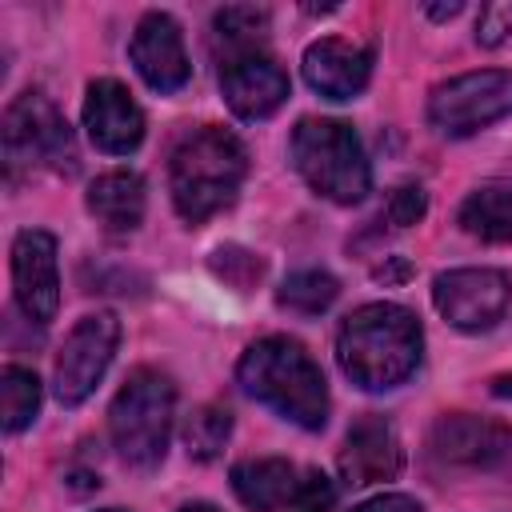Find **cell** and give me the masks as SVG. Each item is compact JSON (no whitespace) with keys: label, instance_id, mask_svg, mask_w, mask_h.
Instances as JSON below:
<instances>
[{"label":"cell","instance_id":"17","mask_svg":"<svg viewBox=\"0 0 512 512\" xmlns=\"http://www.w3.org/2000/svg\"><path fill=\"white\" fill-rule=\"evenodd\" d=\"M148 208V192H144V176L132 168H112L100 172L88 184V212L96 216V224H104L108 232H132L144 220Z\"/></svg>","mask_w":512,"mask_h":512},{"label":"cell","instance_id":"19","mask_svg":"<svg viewBox=\"0 0 512 512\" xmlns=\"http://www.w3.org/2000/svg\"><path fill=\"white\" fill-rule=\"evenodd\" d=\"M460 228L488 244H512V184H480L460 204Z\"/></svg>","mask_w":512,"mask_h":512},{"label":"cell","instance_id":"2","mask_svg":"<svg viewBox=\"0 0 512 512\" xmlns=\"http://www.w3.org/2000/svg\"><path fill=\"white\" fill-rule=\"evenodd\" d=\"M236 380H240V388L252 400H260L276 416L292 420L296 428L316 432L328 420V384H324V372L304 352L300 340L264 336V340L248 344V352L236 364Z\"/></svg>","mask_w":512,"mask_h":512},{"label":"cell","instance_id":"10","mask_svg":"<svg viewBox=\"0 0 512 512\" xmlns=\"http://www.w3.org/2000/svg\"><path fill=\"white\" fill-rule=\"evenodd\" d=\"M12 288L16 304L32 324H48L60 308V272H56V236L44 228H24L12 240Z\"/></svg>","mask_w":512,"mask_h":512},{"label":"cell","instance_id":"11","mask_svg":"<svg viewBox=\"0 0 512 512\" xmlns=\"http://www.w3.org/2000/svg\"><path fill=\"white\" fill-rule=\"evenodd\" d=\"M128 56H132L140 80H144L152 92H176V88H184L188 76H192L180 24H176L168 12H148V16L136 24L132 44H128Z\"/></svg>","mask_w":512,"mask_h":512},{"label":"cell","instance_id":"21","mask_svg":"<svg viewBox=\"0 0 512 512\" xmlns=\"http://www.w3.org/2000/svg\"><path fill=\"white\" fill-rule=\"evenodd\" d=\"M40 412V380L32 368L8 364L0 372V424L4 432H24Z\"/></svg>","mask_w":512,"mask_h":512},{"label":"cell","instance_id":"4","mask_svg":"<svg viewBox=\"0 0 512 512\" xmlns=\"http://www.w3.org/2000/svg\"><path fill=\"white\" fill-rule=\"evenodd\" d=\"M172 416H176L172 380L156 368H136L108 408V432L116 456L136 472H152L168 452Z\"/></svg>","mask_w":512,"mask_h":512},{"label":"cell","instance_id":"3","mask_svg":"<svg viewBox=\"0 0 512 512\" xmlns=\"http://www.w3.org/2000/svg\"><path fill=\"white\" fill-rule=\"evenodd\" d=\"M248 176V152L240 136L216 124L184 132L168 156V192L188 224H200L228 208Z\"/></svg>","mask_w":512,"mask_h":512},{"label":"cell","instance_id":"9","mask_svg":"<svg viewBox=\"0 0 512 512\" xmlns=\"http://www.w3.org/2000/svg\"><path fill=\"white\" fill-rule=\"evenodd\" d=\"M508 276L500 268H452L432 280L440 316L460 332H488L508 308Z\"/></svg>","mask_w":512,"mask_h":512},{"label":"cell","instance_id":"13","mask_svg":"<svg viewBox=\"0 0 512 512\" xmlns=\"http://www.w3.org/2000/svg\"><path fill=\"white\" fill-rule=\"evenodd\" d=\"M84 128L88 140L108 156H128L144 140V112L120 80H92L84 96Z\"/></svg>","mask_w":512,"mask_h":512},{"label":"cell","instance_id":"7","mask_svg":"<svg viewBox=\"0 0 512 512\" xmlns=\"http://www.w3.org/2000/svg\"><path fill=\"white\" fill-rule=\"evenodd\" d=\"M504 116H512V72L504 68L452 76L428 96V120L444 136H472Z\"/></svg>","mask_w":512,"mask_h":512},{"label":"cell","instance_id":"12","mask_svg":"<svg viewBox=\"0 0 512 512\" xmlns=\"http://www.w3.org/2000/svg\"><path fill=\"white\" fill-rule=\"evenodd\" d=\"M220 92L240 120H268L288 100V76L272 56L244 52L220 64Z\"/></svg>","mask_w":512,"mask_h":512},{"label":"cell","instance_id":"1","mask_svg":"<svg viewBox=\"0 0 512 512\" xmlns=\"http://www.w3.org/2000/svg\"><path fill=\"white\" fill-rule=\"evenodd\" d=\"M424 352L420 320L400 304H364L336 332V360L344 376L364 392H388L404 384Z\"/></svg>","mask_w":512,"mask_h":512},{"label":"cell","instance_id":"29","mask_svg":"<svg viewBox=\"0 0 512 512\" xmlns=\"http://www.w3.org/2000/svg\"><path fill=\"white\" fill-rule=\"evenodd\" d=\"M456 12H464L460 0H452V4H428V16H436V20H448V16H456Z\"/></svg>","mask_w":512,"mask_h":512},{"label":"cell","instance_id":"26","mask_svg":"<svg viewBox=\"0 0 512 512\" xmlns=\"http://www.w3.org/2000/svg\"><path fill=\"white\" fill-rule=\"evenodd\" d=\"M508 36H512V4H508V0L484 4L480 16H476V44H484V48H500Z\"/></svg>","mask_w":512,"mask_h":512},{"label":"cell","instance_id":"8","mask_svg":"<svg viewBox=\"0 0 512 512\" xmlns=\"http://www.w3.org/2000/svg\"><path fill=\"white\" fill-rule=\"evenodd\" d=\"M116 344H120V320L112 312H88L76 320V328L64 336V344L56 352V368H52V388L64 408H76L96 392V384L104 380V372L116 356Z\"/></svg>","mask_w":512,"mask_h":512},{"label":"cell","instance_id":"5","mask_svg":"<svg viewBox=\"0 0 512 512\" xmlns=\"http://www.w3.org/2000/svg\"><path fill=\"white\" fill-rule=\"evenodd\" d=\"M292 164L312 192L336 204H356L372 188L364 144L344 120H316V116L300 120L292 132Z\"/></svg>","mask_w":512,"mask_h":512},{"label":"cell","instance_id":"22","mask_svg":"<svg viewBox=\"0 0 512 512\" xmlns=\"http://www.w3.org/2000/svg\"><path fill=\"white\" fill-rule=\"evenodd\" d=\"M212 28H216V40H224V52H228L224 60H232L244 52H260V40L268 32V12L252 4H232L216 12Z\"/></svg>","mask_w":512,"mask_h":512},{"label":"cell","instance_id":"32","mask_svg":"<svg viewBox=\"0 0 512 512\" xmlns=\"http://www.w3.org/2000/svg\"><path fill=\"white\" fill-rule=\"evenodd\" d=\"M104 512H120V508H104Z\"/></svg>","mask_w":512,"mask_h":512},{"label":"cell","instance_id":"27","mask_svg":"<svg viewBox=\"0 0 512 512\" xmlns=\"http://www.w3.org/2000/svg\"><path fill=\"white\" fill-rule=\"evenodd\" d=\"M424 208H428V200H424V188H416V184H404V188H396L392 196H388V224L392 228H408V224H416L420 216H424Z\"/></svg>","mask_w":512,"mask_h":512},{"label":"cell","instance_id":"14","mask_svg":"<svg viewBox=\"0 0 512 512\" xmlns=\"http://www.w3.org/2000/svg\"><path fill=\"white\" fill-rule=\"evenodd\" d=\"M304 80L324 100H352L372 80V48L340 36H324L304 52Z\"/></svg>","mask_w":512,"mask_h":512},{"label":"cell","instance_id":"16","mask_svg":"<svg viewBox=\"0 0 512 512\" xmlns=\"http://www.w3.org/2000/svg\"><path fill=\"white\" fill-rule=\"evenodd\" d=\"M404 448L396 440V428L384 416H360L340 448V476L348 484H380L400 476Z\"/></svg>","mask_w":512,"mask_h":512},{"label":"cell","instance_id":"28","mask_svg":"<svg viewBox=\"0 0 512 512\" xmlns=\"http://www.w3.org/2000/svg\"><path fill=\"white\" fill-rule=\"evenodd\" d=\"M352 512H424V508L404 492H384V496H372V500L356 504Z\"/></svg>","mask_w":512,"mask_h":512},{"label":"cell","instance_id":"23","mask_svg":"<svg viewBox=\"0 0 512 512\" xmlns=\"http://www.w3.org/2000/svg\"><path fill=\"white\" fill-rule=\"evenodd\" d=\"M232 436V412L220 404H200L184 420V448L192 460H216Z\"/></svg>","mask_w":512,"mask_h":512},{"label":"cell","instance_id":"18","mask_svg":"<svg viewBox=\"0 0 512 512\" xmlns=\"http://www.w3.org/2000/svg\"><path fill=\"white\" fill-rule=\"evenodd\" d=\"M296 484H300V472L280 456L240 460L232 468V492L248 512H284Z\"/></svg>","mask_w":512,"mask_h":512},{"label":"cell","instance_id":"30","mask_svg":"<svg viewBox=\"0 0 512 512\" xmlns=\"http://www.w3.org/2000/svg\"><path fill=\"white\" fill-rule=\"evenodd\" d=\"M492 392H496V396H504V400H512V372L496 376V380H492Z\"/></svg>","mask_w":512,"mask_h":512},{"label":"cell","instance_id":"31","mask_svg":"<svg viewBox=\"0 0 512 512\" xmlns=\"http://www.w3.org/2000/svg\"><path fill=\"white\" fill-rule=\"evenodd\" d=\"M180 512H220V508H212V504H184Z\"/></svg>","mask_w":512,"mask_h":512},{"label":"cell","instance_id":"20","mask_svg":"<svg viewBox=\"0 0 512 512\" xmlns=\"http://www.w3.org/2000/svg\"><path fill=\"white\" fill-rule=\"evenodd\" d=\"M336 296H340V284L324 268H300L276 288V304L296 316H320L336 304Z\"/></svg>","mask_w":512,"mask_h":512},{"label":"cell","instance_id":"15","mask_svg":"<svg viewBox=\"0 0 512 512\" xmlns=\"http://www.w3.org/2000/svg\"><path fill=\"white\" fill-rule=\"evenodd\" d=\"M508 448H512V428H504L488 416L452 412V416H440L436 428H432V452L444 464L488 468V464L504 460Z\"/></svg>","mask_w":512,"mask_h":512},{"label":"cell","instance_id":"25","mask_svg":"<svg viewBox=\"0 0 512 512\" xmlns=\"http://www.w3.org/2000/svg\"><path fill=\"white\" fill-rule=\"evenodd\" d=\"M336 484L324 476V472H300V484H296V492H292V500H288V508L284 512H332L336 508Z\"/></svg>","mask_w":512,"mask_h":512},{"label":"cell","instance_id":"6","mask_svg":"<svg viewBox=\"0 0 512 512\" xmlns=\"http://www.w3.org/2000/svg\"><path fill=\"white\" fill-rule=\"evenodd\" d=\"M0 144H4V172L8 180L32 172V168H56L72 172L76 168V144L64 112L44 96L40 88L20 92L0 124Z\"/></svg>","mask_w":512,"mask_h":512},{"label":"cell","instance_id":"24","mask_svg":"<svg viewBox=\"0 0 512 512\" xmlns=\"http://www.w3.org/2000/svg\"><path fill=\"white\" fill-rule=\"evenodd\" d=\"M212 272H216L224 284H232L236 292H248V288L264 276V260H260L256 252H248V248H216Z\"/></svg>","mask_w":512,"mask_h":512}]
</instances>
